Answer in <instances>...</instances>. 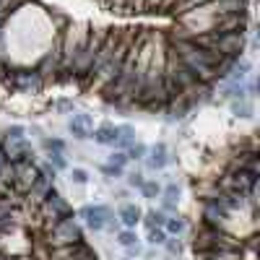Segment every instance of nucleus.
I'll use <instances>...</instances> for the list:
<instances>
[{"label": "nucleus", "instance_id": "nucleus-1", "mask_svg": "<svg viewBox=\"0 0 260 260\" xmlns=\"http://www.w3.org/2000/svg\"><path fill=\"white\" fill-rule=\"evenodd\" d=\"M78 239H83V229H81L78 221H75V216L55 221L47 229V247H63V244L78 242Z\"/></svg>", "mask_w": 260, "mask_h": 260}, {"label": "nucleus", "instance_id": "nucleus-2", "mask_svg": "<svg viewBox=\"0 0 260 260\" xmlns=\"http://www.w3.org/2000/svg\"><path fill=\"white\" fill-rule=\"evenodd\" d=\"M6 86L11 91H19V94H39L44 89V78L37 70H8Z\"/></svg>", "mask_w": 260, "mask_h": 260}, {"label": "nucleus", "instance_id": "nucleus-3", "mask_svg": "<svg viewBox=\"0 0 260 260\" xmlns=\"http://www.w3.org/2000/svg\"><path fill=\"white\" fill-rule=\"evenodd\" d=\"M68 133L78 141L91 138V117L86 112H73L70 120H68Z\"/></svg>", "mask_w": 260, "mask_h": 260}, {"label": "nucleus", "instance_id": "nucleus-4", "mask_svg": "<svg viewBox=\"0 0 260 260\" xmlns=\"http://www.w3.org/2000/svg\"><path fill=\"white\" fill-rule=\"evenodd\" d=\"M166 164H169V151H166L164 143H154L146 151V166H148V169L159 172V169H164Z\"/></svg>", "mask_w": 260, "mask_h": 260}, {"label": "nucleus", "instance_id": "nucleus-5", "mask_svg": "<svg viewBox=\"0 0 260 260\" xmlns=\"http://www.w3.org/2000/svg\"><path fill=\"white\" fill-rule=\"evenodd\" d=\"M141 216H143V211L135 203H125L117 211V221H122V226H125V229H135V226L141 224Z\"/></svg>", "mask_w": 260, "mask_h": 260}, {"label": "nucleus", "instance_id": "nucleus-6", "mask_svg": "<svg viewBox=\"0 0 260 260\" xmlns=\"http://www.w3.org/2000/svg\"><path fill=\"white\" fill-rule=\"evenodd\" d=\"M91 138H94L99 146H115L117 143V125H112V122H102Z\"/></svg>", "mask_w": 260, "mask_h": 260}, {"label": "nucleus", "instance_id": "nucleus-7", "mask_svg": "<svg viewBox=\"0 0 260 260\" xmlns=\"http://www.w3.org/2000/svg\"><path fill=\"white\" fill-rule=\"evenodd\" d=\"M135 143V128L133 125H117V148L120 151H128Z\"/></svg>", "mask_w": 260, "mask_h": 260}, {"label": "nucleus", "instance_id": "nucleus-8", "mask_svg": "<svg viewBox=\"0 0 260 260\" xmlns=\"http://www.w3.org/2000/svg\"><path fill=\"white\" fill-rule=\"evenodd\" d=\"M141 221L146 224V229H154V226H161V229H164V224H166V213H164L161 208H148L143 216H141Z\"/></svg>", "mask_w": 260, "mask_h": 260}, {"label": "nucleus", "instance_id": "nucleus-9", "mask_svg": "<svg viewBox=\"0 0 260 260\" xmlns=\"http://www.w3.org/2000/svg\"><path fill=\"white\" fill-rule=\"evenodd\" d=\"M164 232L172 234V237H180L182 232H185V221H182L177 213L175 216H166V224H164Z\"/></svg>", "mask_w": 260, "mask_h": 260}, {"label": "nucleus", "instance_id": "nucleus-10", "mask_svg": "<svg viewBox=\"0 0 260 260\" xmlns=\"http://www.w3.org/2000/svg\"><path fill=\"white\" fill-rule=\"evenodd\" d=\"M141 193H143V198L154 201V198H159V195H161V185H159L156 180H146V182H143V188H141Z\"/></svg>", "mask_w": 260, "mask_h": 260}, {"label": "nucleus", "instance_id": "nucleus-11", "mask_svg": "<svg viewBox=\"0 0 260 260\" xmlns=\"http://www.w3.org/2000/svg\"><path fill=\"white\" fill-rule=\"evenodd\" d=\"M117 242L122 247H133V244H138V234H135V229H122L117 232Z\"/></svg>", "mask_w": 260, "mask_h": 260}, {"label": "nucleus", "instance_id": "nucleus-12", "mask_svg": "<svg viewBox=\"0 0 260 260\" xmlns=\"http://www.w3.org/2000/svg\"><path fill=\"white\" fill-rule=\"evenodd\" d=\"M42 146L47 148V154H65V141L63 138H44Z\"/></svg>", "mask_w": 260, "mask_h": 260}, {"label": "nucleus", "instance_id": "nucleus-13", "mask_svg": "<svg viewBox=\"0 0 260 260\" xmlns=\"http://www.w3.org/2000/svg\"><path fill=\"white\" fill-rule=\"evenodd\" d=\"M146 143H141V141H135L128 151H125V156H128V161H138V159H143L146 156Z\"/></svg>", "mask_w": 260, "mask_h": 260}, {"label": "nucleus", "instance_id": "nucleus-14", "mask_svg": "<svg viewBox=\"0 0 260 260\" xmlns=\"http://www.w3.org/2000/svg\"><path fill=\"white\" fill-rule=\"evenodd\" d=\"M232 112L237 117H252V107L244 99H232Z\"/></svg>", "mask_w": 260, "mask_h": 260}, {"label": "nucleus", "instance_id": "nucleus-15", "mask_svg": "<svg viewBox=\"0 0 260 260\" xmlns=\"http://www.w3.org/2000/svg\"><path fill=\"white\" fill-rule=\"evenodd\" d=\"M125 180H128V185H130V188H138V190L143 188V182H146V177H143V172H141V169L128 172V175H125Z\"/></svg>", "mask_w": 260, "mask_h": 260}, {"label": "nucleus", "instance_id": "nucleus-16", "mask_svg": "<svg viewBox=\"0 0 260 260\" xmlns=\"http://www.w3.org/2000/svg\"><path fill=\"white\" fill-rule=\"evenodd\" d=\"M164 242H166V232L161 226L148 229V244H164Z\"/></svg>", "mask_w": 260, "mask_h": 260}, {"label": "nucleus", "instance_id": "nucleus-17", "mask_svg": "<svg viewBox=\"0 0 260 260\" xmlns=\"http://www.w3.org/2000/svg\"><path fill=\"white\" fill-rule=\"evenodd\" d=\"M70 182H73V185H86V182H89V172L81 169V166H73V169H70Z\"/></svg>", "mask_w": 260, "mask_h": 260}, {"label": "nucleus", "instance_id": "nucleus-18", "mask_svg": "<svg viewBox=\"0 0 260 260\" xmlns=\"http://www.w3.org/2000/svg\"><path fill=\"white\" fill-rule=\"evenodd\" d=\"M180 185H175V182H169V185H166L164 190H161V195H164V201H172V203H177L180 201Z\"/></svg>", "mask_w": 260, "mask_h": 260}, {"label": "nucleus", "instance_id": "nucleus-19", "mask_svg": "<svg viewBox=\"0 0 260 260\" xmlns=\"http://www.w3.org/2000/svg\"><path fill=\"white\" fill-rule=\"evenodd\" d=\"M107 164L125 169V166H128V156H125V151H112V154H110V161H107Z\"/></svg>", "mask_w": 260, "mask_h": 260}, {"label": "nucleus", "instance_id": "nucleus-20", "mask_svg": "<svg viewBox=\"0 0 260 260\" xmlns=\"http://www.w3.org/2000/svg\"><path fill=\"white\" fill-rule=\"evenodd\" d=\"M55 110H57L60 115H73V112H75V104H73L70 99H57V102H55Z\"/></svg>", "mask_w": 260, "mask_h": 260}, {"label": "nucleus", "instance_id": "nucleus-21", "mask_svg": "<svg viewBox=\"0 0 260 260\" xmlns=\"http://www.w3.org/2000/svg\"><path fill=\"white\" fill-rule=\"evenodd\" d=\"M102 175L110 177V180H117L125 175V169H120V166H112V164H102Z\"/></svg>", "mask_w": 260, "mask_h": 260}, {"label": "nucleus", "instance_id": "nucleus-22", "mask_svg": "<svg viewBox=\"0 0 260 260\" xmlns=\"http://www.w3.org/2000/svg\"><path fill=\"white\" fill-rule=\"evenodd\" d=\"M47 156H50L47 161L55 166L57 172H60V169H65V166H68V161H65V154H47Z\"/></svg>", "mask_w": 260, "mask_h": 260}, {"label": "nucleus", "instance_id": "nucleus-23", "mask_svg": "<svg viewBox=\"0 0 260 260\" xmlns=\"http://www.w3.org/2000/svg\"><path fill=\"white\" fill-rule=\"evenodd\" d=\"M3 138H26V128L24 125H11Z\"/></svg>", "mask_w": 260, "mask_h": 260}, {"label": "nucleus", "instance_id": "nucleus-24", "mask_svg": "<svg viewBox=\"0 0 260 260\" xmlns=\"http://www.w3.org/2000/svg\"><path fill=\"white\" fill-rule=\"evenodd\" d=\"M166 250H169V255H180L182 252V242L177 239V237H166Z\"/></svg>", "mask_w": 260, "mask_h": 260}, {"label": "nucleus", "instance_id": "nucleus-25", "mask_svg": "<svg viewBox=\"0 0 260 260\" xmlns=\"http://www.w3.org/2000/svg\"><path fill=\"white\" fill-rule=\"evenodd\" d=\"M39 172H42L44 177H47L50 182H55V177H57V169H55V166H52L50 161H44V164L39 166Z\"/></svg>", "mask_w": 260, "mask_h": 260}, {"label": "nucleus", "instance_id": "nucleus-26", "mask_svg": "<svg viewBox=\"0 0 260 260\" xmlns=\"http://www.w3.org/2000/svg\"><path fill=\"white\" fill-rule=\"evenodd\" d=\"M125 252H128L125 257H130V260H133V257H138V255H141V247H138V244H133V247H125Z\"/></svg>", "mask_w": 260, "mask_h": 260}, {"label": "nucleus", "instance_id": "nucleus-27", "mask_svg": "<svg viewBox=\"0 0 260 260\" xmlns=\"http://www.w3.org/2000/svg\"><path fill=\"white\" fill-rule=\"evenodd\" d=\"M0 44H3V24H0Z\"/></svg>", "mask_w": 260, "mask_h": 260}, {"label": "nucleus", "instance_id": "nucleus-28", "mask_svg": "<svg viewBox=\"0 0 260 260\" xmlns=\"http://www.w3.org/2000/svg\"><path fill=\"white\" fill-rule=\"evenodd\" d=\"M122 260H130V257H122Z\"/></svg>", "mask_w": 260, "mask_h": 260}]
</instances>
